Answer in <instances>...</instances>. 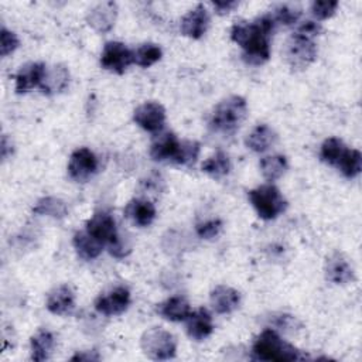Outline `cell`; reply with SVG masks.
<instances>
[{
	"mask_svg": "<svg viewBox=\"0 0 362 362\" xmlns=\"http://www.w3.org/2000/svg\"><path fill=\"white\" fill-rule=\"evenodd\" d=\"M13 153V144L11 140L7 137V134L1 136V147H0V154L3 160H7L8 156H11Z\"/></svg>",
	"mask_w": 362,
	"mask_h": 362,
	"instance_id": "obj_39",
	"label": "cell"
},
{
	"mask_svg": "<svg viewBox=\"0 0 362 362\" xmlns=\"http://www.w3.org/2000/svg\"><path fill=\"white\" fill-rule=\"evenodd\" d=\"M20 45L17 35L13 31H8L6 27L1 28L0 33V54L1 57H7L8 54L14 52Z\"/></svg>",
	"mask_w": 362,
	"mask_h": 362,
	"instance_id": "obj_35",
	"label": "cell"
},
{
	"mask_svg": "<svg viewBox=\"0 0 362 362\" xmlns=\"http://www.w3.org/2000/svg\"><path fill=\"white\" fill-rule=\"evenodd\" d=\"M325 277L334 284H348L355 279L354 269L342 253H334L327 259Z\"/></svg>",
	"mask_w": 362,
	"mask_h": 362,
	"instance_id": "obj_16",
	"label": "cell"
},
{
	"mask_svg": "<svg viewBox=\"0 0 362 362\" xmlns=\"http://www.w3.org/2000/svg\"><path fill=\"white\" fill-rule=\"evenodd\" d=\"M338 8V1L335 0H322L311 3V13L317 20L329 18Z\"/></svg>",
	"mask_w": 362,
	"mask_h": 362,
	"instance_id": "obj_34",
	"label": "cell"
},
{
	"mask_svg": "<svg viewBox=\"0 0 362 362\" xmlns=\"http://www.w3.org/2000/svg\"><path fill=\"white\" fill-rule=\"evenodd\" d=\"M133 120L146 132H160L165 123V109L158 102H146L134 109Z\"/></svg>",
	"mask_w": 362,
	"mask_h": 362,
	"instance_id": "obj_11",
	"label": "cell"
},
{
	"mask_svg": "<svg viewBox=\"0 0 362 362\" xmlns=\"http://www.w3.org/2000/svg\"><path fill=\"white\" fill-rule=\"evenodd\" d=\"M124 215L136 226L146 228L151 225L156 218V206L147 199L134 198L129 201L127 205L124 206Z\"/></svg>",
	"mask_w": 362,
	"mask_h": 362,
	"instance_id": "obj_19",
	"label": "cell"
},
{
	"mask_svg": "<svg viewBox=\"0 0 362 362\" xmlns=\"http://www.w3.org/2000/svg\"><path fill=\"white\" fill-rule=\"evenodd\" d=\"M276 141L277 134L267 124H257L245 140L247 148H250L255 153H263L269 150Z\"/></svg>",
	"mask_w": 362,
	"mask_h": 362,
	"instance_id": "obj_23",
	"label": "cell"
},
{
	"mask_svg": "<svg viewBox=\"0 0 362 362\" xmlns=\"http://www.w3.org/2000/svg\"><path fill=\"white\" fill-rule=\"evenodd\" d=\"M259 165H260L262 175L267 181H276L286 173V170L288 167V163H287V158L284 156L274 154V156L263 157L260 160Z\"/></svg>",
	"mask_w": 362,
	"mask_h": 362,
	"instance_id": "obj_27",
	"label": "cell"
},
{
	"mask_svg": "<svg viewBox=\"0 0 362 362\" xmlns=\"http://www.w3.org/2000/svg\"><path fill=\"white\" fill-rule=\"evenodd\" d=\"M252 358L256 361H297L301 359L300 351L284 342L273 329H264L253 342Z\"/></svg>",
	"mask_w": 362,
	"mask_h": 362,
	"instance_id": "obj_3",
	"label": "cell"
},
{
	"mask_svg": "<svg viewBox=\"0 0 362 362\" xmlns=\"http://www.w3.org/2000/svg\"><path fill=\"white\" fill-rule=\"evenodd\" d=\"M247 197L257 215L266 221L277 218L287 208V201L273 184L256 187L247 192Z\"/></svg>",
	"mask_w": 362,
	"mask_h": 362,
	"instance_id": "obj_4",
	"label": "cell"
},
{
	"mask_svg": "<svg viewBox=\"0 0 362 362\" xmlns=\"http://www.w3.org/2000/svg\"><path fill=\"white\" fill-rule=\"evenodd\" d=\"M272 14H264L253 21H239L230 28V40L243 49L247 64L260 65L270 57V35L274 30Z\"/></svg>",
	"mask_w": 362,
	"mask_h": 362,
	"instance_id": "obj_1",
	"label": "cell"
},
{
	"mask_svg": "<svg viewBox=\"0 0 362 362\" xmlns=\"http://www.w3.org/2000/svg\"><path fill=\"white\" fill-rule=\"evenodd\" d=\"M199 150H201V144L195 140L181 141L175 163L181 165H192L199 156Z\"/></svg>",
	"mask_w": 362,
	"mask_h": 362,
	"instance_id": "obj_32",
	"label": "cell"
},
{
	"mask_svg": "<svg viewBox=\"0 0 362 362\" xmlns=\"http://www.w3.org/2000/svg\"><path fill=\"white\" fill-rule=\"evenodd\" d=\"M86 232L102 245H107L109 249L120 242L116 222L107 212H98L90 219H88Z\"/></svg>",
	"mask_w": 362,
	"mask_h": 362,
	"instance_id": "obj_8",
	"label": "cell"
},
{
	"mask_svg": "<svg viewBox=\"0 0 362 362\" xmlns=\"http://www.w3.org/2000/svg\"><path fill=\"white\" fill-rule=\"evenodd\" d=\"M300 16H301V11L298 8L290 7L287 4L277 6L272 13V17H273L274 23H280V24H284V25H291V24L297 23Z\"/></svg>",
	"mask_w": 362,
	"mask_h": 362,
	"instance_id": "obj_33",
	"label": "cell"
},
{
	"mask_svg": "<svg viewBox=\"0 0 362 362\" xmlns=\"http://www.w3.org/2000/svg\"><path fill=\"white\" fill-rule=\"evenodd\" d=\"M47 66L44 62H28L23 65L16 74V92L25 93L35 86H40Z\"/></svg>",
	"mask_w": 362,
	"mask_h": 362,
	"instance_id": "obj_15",
	"label": "cell"
},
{
	"mask_svg": "<svg viewBox=\"0 0 362 362\" xmlns=\"http://www.w3.org/2000/svg\"><path fill=\"white\" fill-rule=\"evenodd\" d=\"M35 215H47L55 219H62L68 215L66 204L55 197H44L37 201L35 206L33 208Z\"/></svg>",
	"mask_w": 362,
	"mask_h": 362,
	"instance_id": "obj_26",
	"label": "cell"
},
{
	"mask_svg": "<svg viewBox=\"0 0 362 362\" xmlns=\"http://www.w3.org/2000/svg\"><path fill=\"white\" fill-rule=\"evenodd\" d=\"M47 310L55 315H69L75 310V296L69 286L54 288L47 298Z\"/></svg>",
	"mask_w": 362,
	"mask_h": 362,
	"instance_id": "obj_17",
	"label": "cell"
},
{
	"mask_svg": "<svg viewBox=\"0 0 362 362\" xmlns=\"http://www.w3.org/2000/svg\"><path fill=\"white\" fill-rule=\"evenodd\" d=\"M197 233L202 239H214L218 236V233L222 229V221L221 219H209L205 222H201L197 225Z\"/></svg>",
	"mask_w": 362,
	"mask_h": 362,
	"instance_id": "obj_36",
	"label": "cell"
},
{
	"mask_svg": "<svg viewBox=\"0 0 362 362\" xmlns=\"http://www.w3.org/2000/svg\"><path fill=\"white\" fill-rule=\"evenodd\" d=\"M157 313L168 321L180 322V321H185L188 318V315L191 314V307H189V303L184 297L174 296V297H170L168 300L163 301L161 304H158Z\"/></svg>",
	"mask_w": 362,
	"mask_h": 362,
	"instance_id": "obj_22",
	"label": "cell"
},
{
	"mask_svg": "<svg viewBox=\"0 0 362 362\" xmlns=\"http://www.w3.org/2000/svg\"><path fill=\"white\" fill-rule=\"evenodd\" d=\"M69 85V71L65 65L57 64L47 68L40 89L44 95H57L64 92Z\"/></svg>",
	"mask_w": 362,
	"mask_h": 362,
	"instance_id": "obj_20",
	"label": "cell"
},
{
	"mask_svg": "<svg viewBox=\"0 0 362 362\" xmlns=\"http://www.w3.org/2000/svg\"><path fill=\"white\" fill-rule=\"evenodd\" d=\"M116 17L117 4L115 1H102L88 11L86 21L95 31L103 34L113 28Z\"/></svg>",
	"mask_w": 362,
	"mask_h": 362,
	"instance_id": "obj_12",
	"label": "cell"
},
{
	"mask_svg": "<svg viewBox=\"0 0 362 362\" xmlns=\"http://www.w3.org/2000/svg\"><path fill=\"white\" fill-rule=\"evenodd\" d=\"M133 62H134L133 51L129 49L124 44L119 41H109L105 44L100 55V64L105 69L120 75Z\"/></svg>",
	"mask_w": 362,
	"mask_h": 362,
	"instance_id": "obj_7",
	"label": "cell"
},
{
	"mask_svg": "<svg viewBox=\"0 0 362 362\" xmlns=\"http://www.w3.org/2000/svg\"><path fill=\"white\" fill-rule=\"evenodd\" d=\"M129 304H130V291L123 286H117L109 290L107 293L100 294L95 300L96 311L107 317L119 315L124 313Z\"/></svg>",
	"mask_w": 362,
	"mask_h": 362,
	"instance_id": "obj_10",
	"label": "cell"
},
{
	"mask_svg": "<svg viewBox=\"0 0 362 362\" xmlns=\"http://www.w3.org/2000/svg\"><path fill=\"white\" fill-rule=\"evenodd\" d=\"M209 301L212 308L218 314H229L235 311L239 307L240 303V294L238 290L229 287V286H216L209 296Z\"/></svg>",
	"mask_w": 362,
	"mask_h": 362,
	"instance_id": "obj_18",
	"label": "cell"
},
{
	"mask_svg": "<svg viewBox=\"0 0 362 362\" xmlns=\"http://www.w3.org/2000/svg\"><path fill=\"white\" fill-rule=\"evenodd\" d=\"M345 148L346 147L344 146V143L339 139L329 137L321 146L320 158H321V161H324L329 165H337L342 153L345 151Z\"/></svg>",
	"mask_w": 362,
	"mask_h": 362,
	"instance_id": "obj_31",
	"label": "cell"
},
{
	"mask_svg": "<svg viewBox=\"0 0 362 362\" xmlns=\"http://www.w3.org/2000/svg\"><path fill=\"white\" fill-rule=\"evenodd\" d=\"M320 31H321V25H320L318 23H315V21H311V20L304 21V23L298 27V30H297V33H300V34H303V35H307V37H310V38L318 35Z\"/></svg>",
	"mask_w": 362,
	"mask_h": 362,
	"instance_id": "obj_37",
	"label": "cell"
},
{
	"mask_svg": "<svg viewBox=\"0 0 362 362\" xmlns=\"http://www.w3.org/2000/svg\"><path fill=\"white\" fill-rule=\"evenodd\" d=\"M72 243H74V247H75L78 256L83 260L96 259L100 255L102 247H103V245L100 242H98L96 239H93L86 230L85 232H76L74 235Z\"/></svg>",
	"mask_w": 362,
	"mask_h": 362,
	"instance_id": "obj_24",
	"label": "cell"
},
{
	"mask_svg": "<svg viewBox=\"0 0 362 362\" xmlns=\"http://www.w3.org/2000/svg\"><path fill=\"white\" fill-rule=\"evenodd\" d=\"M55 345L54 335L47 329L37 331L31 338V359L35 362L45 361L51 356Z\"/></svg>",
	"mask_w": 362,
	"mask_h": 362,
	"instance_id": "obj_25",
	"label": "cell"
},
{
	"mask_svg": "<svg viewBox=\"0 0 362 362\" xmlns=\"http://www.w3.org/2000/svg\"><path fill=\"white\" fill-rule=\"evenodd\" d=\"M208 25H209L208 11L204 7V4H198L181 18L180 30L182 35L192 40H198L206 33Z\"/></svg>",
	"mask_w": 362,
	"mask_h": 362,
	"instance_id": "obj_13",
	"label": "cell"
},
{
	"mask_svg": "<svg viewBox=\"0 0 362 362\" xmlns=\"http://www.w3.org/2000/svg\"><path fill=\"white\" fill-rule=\"evenodd\" d=\"M238 1H235V0H226V1H214L212 3V6H214V8L216 10V13L218 14H228L229 11H232L235 7H238Z\"/></svg>",
	"mask_w": 362,
	"mask_h": 362,
	"instance_id": "obj_38",
	"label": "cell"
},
{
	"mask_svg": "<svg viewBox=\"0 0 362 362\" xmlns=\"http://www.w3.org/2000/svg\"><path fill=\"white\" fill-rule=\"evenodd\" d=\"M247 116V103L242 96L232 95L221 100L211 113L209 127L222 134H233Z\"/></svg>",
	"mask_w": 362,
	"mask_h": 362,
	"instance_id": "obj_2",
	"label": "cell"
},
{
	"mask_svg": "<svg viewBox=\"0 0 362 362\" xmlns=\"http://www.w3.org/2000/svg\"><path fill=\"white\" fill-rule=\"evenodd\" d=\"M283 55L287 65L293 71H303L308 68L317 58V45L313 38L294 33L284 45Z\"/></svg>",
	"mask_w": 362,
	"mask_h": 362,
	"instance_id": "obj_5",
	"label": "cell"
},
{
	"mask_svg": "<svg viewBox=\"0 0 362 362\" xmlns=\"http://www.w3.org/2000/svg\"><path fill=\"white\" fill-rule=\"evenodd\" d=\"M163 51L158 45L147 42L140 45L139 48H136L133 51V57H134V64H137L141 68H148L153 64H156L157 61L161 59Z\"/></svg>",
	"mask_w": 362,
	"mask_h": 362,
	"instance_id": "obj_30",
	"label": "cell"
},
{
	"mask_svg": "<svg viewBox=\"0 0 362 362\" xmlns=\"http://www.w3.org/2000/svg\"><path fill=\"white\" fill-rule=\"evenodd\" d=\"M346 178H355L362 170V156L355 148H345L335 165Z\"/></svg>",
	"mask_w": 362,
	"mask_h": 362,
	"instance_id": "obj_29",
	"label": "cell"
},
{
	"mask_svg": "<svg viewBox=\"0 0 362 362\" xmlns=\"http://www.w3.org/2000/svg\"><path fill=\"white\" fill-rule=\"evenodd\" d=\"M140 346L147 358L154 361H165L175 356L177 341L168 331L154 327L143 332Z\"/></svg>",
	"mask_w": 362,
	"mask_h": 362,
	"instance_id": "obj_6",
	"label": "cell"
},
{
	"mask_svg": "<svg viewBox=\"0 0 362 362\" xmlns=\"http://www.w3.org/2000/svg\"><path fill=\"white\" fill-rule=\"evenodd\" d=\"M98 171V158L86 147L72 151L68 163V175L76 182L88 181Z\"/></svg>",
	"mask_w": 362,
	"mask_h": 362,
	"instance_id": "obj_9",
	"label": "cell"
},
{
	"mask_svg": "<svg viewBox=\"0 0 362 362\" xmlns=\"http://www.w3.org/2000/svg\"><path fill=\"white\" fill-rule=\"evenodd\" d=\"M181 141L171 132L160 133L154 137L150 146V157L154 161H173L175 163Z\"/></svg>",
	"mask_w": 362,
	"mask_h": 362,
	"instance_id": "obj_14",
	"label": "cell"
},
{
	"mask_svg": "<svg viewBox=\"0 0 362 362\" xmlns=\"http://www.w3.org/2000/svg\"><path fill=\"white\" fill-rule=\"evenodd\" d=\"M187 325V335L194 341H202L208 338L214 331L212 317L205 308H199L188 315L185 320Z\"/></svg>",
	"mask_w": 362,
	"mask_h": 362,
	"instance_id": "obj_21",
	"label": "cell"
},
{
	"mask_svg": "<svg viewBox=\"0 0 362 362\" xmlns=\"http://www.w3.org/2000/svg\"><path fill=\"white\" fill-rule=\"evenodd\" d=\"M72 361H98L99 356L95 354L92 355L90 352H81V354H76L71 358Z\"/></svg>",
	"mask_w": 362,
	"mask_h": 362,
	"instance_id": "obj_40",
	"label": "cell"
},
{
	"mask_svg": "<svg viewBox=\"0 0 362 362\" xmlns=\"http://www.w3.org/2000/svg\"><path fill=\"white\" fill-rule=\"evenodd\" d=\"M201 168L209 177H212L215 180H219V178H222V177H225L230 173L232 164H230V158L228 157V154H225L222 151H218L215 156L205 160L202 163Z\"/></svg>",
	"mask_w": 362,
	"mask_h": 362,
	"instance_id": "obj_28",
	"label": "cell"
}]
</instances>
